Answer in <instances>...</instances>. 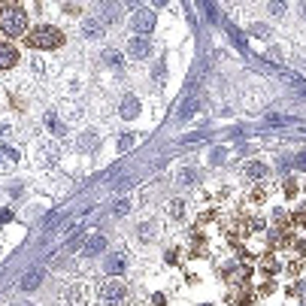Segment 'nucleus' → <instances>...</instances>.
<instances>
[{
  "label": "nucleus",
  "instance_id": "cd10ccee",
  "mask_svg": "<svg viewBox=\"0 0 306 306\" xmlns=\"http://www.w3.org/2000/svg\"><path fill=\"white\" fill-rule=\"evenodd\" d=\"M3 134H9V125H0V137H3Z\"/></svg>",
  "mask_w": 306,
  "mask_h": 306
},
{
  "label": "nucleus",
  "instance_id": "a211bd4d",
  "mask_svg": "<svg viewBox=\"0 0 306 306\" xmlns=\"http://www.w3.org/2000/svg\"><path fill=\"white\" fill-rule=\"evenodd\" d=\"M134 146V134H122V140H119V152H128Z\"/></svg>",
  "mask_w": 306,
  "mask_h": 306
},
{
  "label": "nucleus",
  "instance_id": "7c9ffc66",
  "mask_svg": "<svg viewBox=\"0 0 306 306\" xmlns=\"http://www.w3.org/2000/svg\"><path fill=\"white\" fill-rule=\"evenodd\" d=\"M128 3H131V6H140V0H128Z\"/></svg>",
  "mask_w": 306,
  "mask_h": 306
},
{
  "label": "nucleus",
  "instance_id": "c85d7f7f",
  "mask_svg": "<svg viewBox=\"0 0 306 306\" xmlns=\"http://www.w3.org/2000/svg\"><path fill=\"white\" fill-rule=\"evenodd\" d=\"M170 3V0H155V6H167Z\"/></svg>",
  "mask_w": 306,
  "mask_h": 306
},
{
  "label": "nucleus",
  "instance_id": "393cba45",
  "mask_svg": "<svg viewBox=\"0 0 306 306\" xmlns=\"http://www.w3.org/2000/svg\"><path fill=\"white\" fill-rule=\"evenodd\" d=\"M125 212H128V203H125V200H122V203H119V206H116V215H125Z\"/></svg>",
  "mask_w": 306,
  "mask_h": 306
},
{
  "label": "nucleus",
  "instance_id": "0eeeda50",
  "mask_svg": "<svg viewBox=\"0 0 306 306\" xmlns=\"http://www.w3.org/2000/svg\"><path fill=\"white\" fill-rule=\"evenodd\" d=\"M100 294H103V300H125V294H128V288H125L122 282H106Z\"/></svg>",
  "mask_w": 306,
  "mask_h": 306
},
{
  "label": "nucleus",
  "instance_id": "aec40b11",
  "mask_svg": "<svg viewBox=\"0 0 306 306\" xmlns=\"http://www.w3.org/2000/svg\"><path fill=\"white\" fill-rule=\"evenodd\" d=\"M46 125H49V128L55 131V134H64V125H61V122H58L55 116H49V119H46Z\"/></svg>",
  "mask_w": 306,
  "mask_h": 306
},
{
  "label": "nucleus",
  "instance_id": "5701e85b",
  "mask_svg": "<svg viewBox=\"0 0 306 306\" xmlns=\"http://www.w3.org/2000/svg\"><path fill=\"white\" fill-rule=\"evenodd\" d=\"M97 146V134H88V140H85V149H94Z\"/></svg>",
  "mask_w": 306,
  "mask_h": 306
},
{
  "label": "nucleus",
  "instance_id": "2f4dec72",
  "mask_svg": "<svg viewBox=\"0 0 306 306\" xmlns=\"http://www.w3.org/2000/svg\"><path fill=\"white\" fill-rule=\"evenodd\" d=\"M303 18H306V0H303Z\"/></svg>",
  "mask_w": 306,
  "mask_h": 306
},
{
  "label": "nucleus",
  "instance_id": "f257e3e1",
  "mask_svg": "<svg viewBox=\"0 0 306 306\" xmlns=\"http://www.w3.org/2000/svg\"><path fill=\"white\" fill-rule=\"evenodd\" d=\"M24 46L30 49H58L64 46V33L52 24H40V27H33L24 33Z\"/></svg>",
  "mask_w": 306,
  "mask_h": 306
},
{
  "label": "nucleus",
  "instance_id": "dca6fc26",
  "mask_svg": "<svg viewBox=\"0 0 306 306\" xmlns=\"http://www.w3.org/2000/svg\"><path fill=\"white\" fill-rule=\"evenodd\" d=\"M288 0H270V15H285Z\"/></svg>",
  "mask_w": 306,
  "mask_h": 306
},
{
  "label": "nucleus",
  "instance_id": "4be33fe9",
  "mask_svg": "<svg viewBox=\"0 0 306 306\" xmlns=\"http://www.w3.org/2000/svg\"><path fill=\"white\" fill-rule=\"evenodd\" d=\"M191 179H194V173H191V170H182L179 173V182H191Z\"/></svg>",
  "mask_w": 306,
  "mask_h": 306
},
{
  "label": "nucleus",
  "instance_id": "4468645a",
  "mask_svg": "<svg viewBox=\"0 0 306 306\" xmlns=\"http://www.w3.org/2000/svg\"><path fill=\"white\" fill-rule=\"evenodd\" d=\"M103 61H106L109 67H122V55H119V52H112V49L103 52Z\"/></svg>",
  "mask_w": 306,
  "mask_h": 306
},
{
  "label": "nucleus",
  "instance_id": "7ed1b4c3",
  "mask_svg": "<svg viewBox=\"0 0 306 306\" xmlns=\"http://www.w3.org/2000/svg\"><path fill=\"white\" fill-rule=\"evenodd\" d=\"M131 27H134L137 33L155 30V12H152V9H143V6H134V12H131Z\"/></svg>",
  "mask_w": 306,
  "mask_h": 306
},
{
  "label": "nucleus",
  "instance_id": "412c9836",
  "mask_svg": "<svg viewBox=\"0 0 306 306\" xmlns=\"http://www.w3.org/2000/svg\"><path fill=\"white\" fill-rule=\"evenodd\" d=\"M252 33H258V36H270V30H267L264 24H255V27H252Z\"/></svg>",
  "mask_w": 306,
  "mask_h": 306
},
{
  "label": "nucleus",
  "instance_id": "20e7f679",
  "mask_svg": "<svg viewBox=\"0 0 306 306\" xmlns=\"http://www.w3.org/2000/svg\"><path fill=\"white\" fill-rule=\"evenodd\" d=\"M128 55L137 58V61H140V58H149V55H152V40H146L143 33H137L134 40H128Z\"/></svg>",
  "mask_w": 306,
  "mask_h": 306
},
{
  "label": "nucleus",
  "instance_id": "bb28decb",
  "mask_svg": "<svg viewBox=\"0 0 306 306\" xmlns=\"http://www.w3.org/2000/svg\"><path fill=\"white\" fill-rule=\"evenodd\" d=\"M297 224H303V227H306V212H297Z\"/></svg>",
  "mask_w": 306,
  "mask_h": 306
},
{
  "label": "nucleus",
  "instance_id": "a878e982",
  "mask_svg": "<svg viewBox=\"0 0 306 306\" xmlns=\"http://www.w3.org/2000/svg\"><path fill=\"white\" fill-rule=\"evenodd\" d=\"M297 167H303V170H306V152H303V155H297Z\"/></svg>",
  "mask_w": 306,
  "mask_h": 306
},
{
  "label": "nucleus",
  "instance_id": "39448f33",
  "mask_svg": "<svg viewBox=\"0 0 306 306\" xmlns=\"http://www.w3.org/2000/svg\"><path fill=\"white\" fill-rule=\"evenodd\" d=\"M103 249H106V237H103V234H91L88 243L82 246V258H94V255H100Z\"/></svg>",
  "mask_w": 306,
  "mask_h": 306
},
{
  "label": "nucleus",
  "instance_id": "f03ea898",
  "mask_svg": "<svg viewBox=\"0 0 306 306\" xmlns=\"http://www.w3.org/2000/svg\"><path fill=\"white\" fill-rule=\"evenodd\" d=\"M0 30L6 36H21L27 30V12L15 3H6L0 6Z\"/></svg>",
  "mask_w": 306,
  "mask_h": 306
},
{
  "label": "nucleus",
  "instance_id": "b1692460",
  "mask_svg": "<svg viewBox=\"0 0 306 306\" xmlns=\"http://www.w3.org/2000/svg\"><path fill=\"white\" fill-rule=\"evenodd\" d=\"M9 218H12V209H3V212H0V224L9 221Z\"/></svg>",
  "mask_w": 306,
  "mask_h": 306
},
{
  "label": "nucleus",
  "instance_id": "1a4fd4ad",
  "mask_svg": "<svg viewBox=\"0 0 306 306\" xmlns=\"http://www.w3.org/2000/svg\"><path fill=\"white\" fill-rule=\"evenodd\" d=\"M15 164H18V152L9 149V146H3V149H0V167H3V170H12Z\"/></svg>",
  "mask_w": 306,
  "mask_h": 306
},
{
  "label": "nucleus",
  "instance_id": "f8f14e48",
  "mask_svg": "<svg viewBox=\"0 0 306 306\" xmlns=\"http://www.w3.org/2000/svg\"><path fill=\"white\" fill-rule=\"evenodd\" d=\"M246 176H249V179H264V176H267V167H264L261 161H252V164L246 167Z\"/></svg>",
  "mask_w": 306,
  "mask_h": 306
},
{
  "label": "nucleus",
  "instance_id": "2eb2a0df",
  "mask_svg": "<svg viewBox=\"0 0 306 306\" xmlns=\"http://www.w3.org/2000/svg\"><path fill=\"white\" fill-rule=\"evenodd\" d=\"M249 276H252V273L246 270V267H240V270H234V273H227V279H231V282H237V285H240V282H246Z\"/></svg>",
  "mask_w": 306,
  "mask_h": 306
},
{
  "label": "nucleus",
  "instance_id": "6e6552de",
  "mask_svg": "<svg viewBox=\"0 0 306 306\" xmlns=\"http://www.w3.org/2000/svg\"><path fill=\"white\" fill-rule=\"evenodd\" d=\"M137 116H140V100L134 94H128L122 100V119H137Z\"/></svg>",
  "mask_w": 306,
  "mask_h": 306
},
{
  "label": "nucleus",
  "instance_id": "423d86ee",
  "mask_svg": "<svg viewBox=\"0 0 306 306\" xmlns=\"http://www.w3.org/2000/svg\"><path fill=\"white\" fill-rule=\"evenodd\" d=\"M18 64V49L9 43H0V70H9Z\"/></svg>",
  "mask_w": 306,
  "mask_h": 306
},
{
  "label": "nucleus",
  "instance_id": "6ab92c4d",
  "mask_svg": "<svg viewBox=\"0 0 306 306\" xmlns=\"http://www.w3.org/2000/svg\"><path fill=\"white\" fill-rule=\"evenodd\" d=\"M103 12H109V15H106L109 21H116V18H119V15H116V3H112V0H103Z\"/></svg>",
  "mask_w": 306,
  "mask_h": 306
},
{
  "label": "nucleus",
  "instance_id": "9d476101",
  "mask_svg": "<svg viewBox=\"0 0 306 306\" xmlns=\"http://www.w3.org/2000/svg\"><path fill=\"white\" fill-rule=\"evenodd\" d=\"M125 270V255H109L106 258V273H122Z\"/></svg>",
  "mask_w": 306,
  "mask_h": 306
},
{
  "label": "nucleus",
  "instance_id": "ddd939ff",
  "mask_svg": "<svg viewBox=\"0 0 306 306\" xmlns=\"http://www.w3.org/2000/svg\"><path fill=\"white\" fill-rule=\"evenodd\" d=\"M82 30H85V36H91V40H97V36H100V24H97L94 18H88V21L82 24Z\"/></svg>",
  "mask_w": 306,
  "mask_h": 306
},
{
  "label": "nucleus",
  "instance_id": "c756f323",
  "mask_svg": "<svg viewBox=\"0 0 306 306\" xmlns=\"http://www.w3.org/2000/svg\"><path fill=\"white\" fill-rule=\"evenodd\" d=\"M6 3H15V0H0V6H6Z\"/></svg>",
  "mask_w": 306,
  "mask_h": 306
},
{
  "label": "nucleus",
  "instance_id": "f3484780",
  "mask_svg": "<svg viewBox=\"0 0 306 306\" xmlns=\"http://www.w3.org/2000/svg\"><path fill=\"white\" fill-rule=\"evenodd\" d=\"M170 215H173V218H182V215H185V203H182V200H173V203H170Z\"/></svg>",
  "mask_w": 306,
  "mask_h": 306
},
{
  "label": "nucleus",
  "instance_id": "9b49d317",
  "mask_svg": "<svg viewBox=\"0 0 306 306\" xmlns=\"http://www.w3.org/2000/svg\"><path fill=\"white\" fill-rule=\"evenodd\" d=\"M40 279H43V270H33V273H27V276L21 279V291H33L36 285H40Z\"/></svg>",
  "mask_w": 306,
  "mask_h": 306
}]
</instances>
